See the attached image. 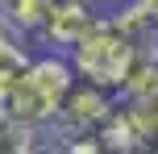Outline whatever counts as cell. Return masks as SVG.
Here are the masks:
<instances>
[{
	"mask_svg": "<svg viewBox=\"0 0 158 154\" xmlns=\"http://www.w3.org/2000/svg\"><path fill=\"white\" fill-rule=\"evenodd\" d=\"M75 83H79V75H75L71 58L42 50L13 79V88H8V96H4V108L17 113L25 125H33V129L46 133L50 125H54V117L63 113V104H67V96H71Z\"/></svg>",
	"mask_w": 158,
	"mask_h": 154,
	"instance_id": "obj_1",
	"label": "cell"
},
{
	"mask_svg": "<svg viewBox=\"0 0 158 154\" xmlns=\"http://www.w3.org/2000/svg\"><path fill=\"white\" fill-rule=\"evenodd\" d=\"M67 58H71L79 83H92V88L108 92V96H121L129 71H133V63H137V42L125 33V25L112 13H104Z\"/></svg>",
	"mask_w": 158,
	"mask_h": 154,
	"instance_id": "obj_2",
	"label": "cell"
},
{
	"mask_svg": "<svg viewBox=\"0 0 158 154\" xmlns=\"http://www.w3.org/2000/svg\"><path fill=\"white\" fill-rule=\"evenodd\" d=\"M100 17H104V13L96 8V0H54L33 42L46 46L50 54H71Z\"/></svg>",
	"mask_w": 158,
	"mask_h": 154,
	"instance_id": "obj_3",
	"label": "cell"
},
{
	"mask_svg": "<svg viewBox=\"0 0 158 154\" xmlns=\"http://www.w3.org/2000/svg\"><path fill=\"white\" fill-rule=\"evenodd\" d=\"M112 108H117V96H108V92L92 88V83H75L71 96H67V104H63V113L54 117V125H50L46 133H54V142L96 133V129L112 117Z\"/></svg>",
	"mask_w": 158,
	"mask_h": 154,
	"instance_id": "obj_4",
	"label": "cell"
},
{
	"mask_svg": "<svg viewBox=\"0 0 158 154\" xmlns=\"http://www.w3.org/2000/svg\"><path fill=\"white\" fill-rule=\"evenodd\" d=\"M50 4L54 0H4L0 4V25L17 42H33L42 21H46V13H50Z\"/></svg>",
	"mask_w": 158,
	"mask_h": 154,
	"instance_id": "obj_5",
	"label": "cell"
},
{
	"mask_svg": "<svg viewBox=\"0 0 158 154\" xmlns=\"http://www.w3.org/2000/svg\"><path fill=\"white\" fill-rule=\"evenodd\" d=\"M42 150V129L25 125L17 113L0 104V154H38Z\"/></svg>",
	"mask_w": 158,
	"mask_h": 154,
	"instance_id": "obj_6",
	"label": "cell"
},
{
	"mask_svg": "<svg viewBox=\"0 0 158 154\" xmlns=\"http://www.w3.org/2000/svg\"><path fill=\"white\" fill-rule=\"evenodd\" d=\"M29 46L25 42H17V38H0V104H4V96H8V88H13V79L25 71V63H29Z\"/></svg>",
	"mask_w": 158,
	"mask_h": 154,
	"instance_id": "obj_7",
	"label": "cell"
},
{
	"mask_svg": "<svg viewBox=\"0 0 158 154\" xmlns=\"http://www.w3.org/2000/svg\"><path fill=\"white\" fill-rule=\"evenodd\" d=\"M142 4H146V8H150V13L158 17V0H142Z\"/></svg>",
	"mask_w": 158,
	"mask_h": 154,
	"instance_id": "obj_8",
	"label": "cell"
},
{
	"mask_svg": "<svg viewBox=\"0 0 158 154\" xmlns=\"http://www.w3.org/2000/svg\"><path fill=\"white\" fill-rule=\"evenodd\" d=\"M0 38H13V33H8V29H4V25H0Z\"/></svg>",
	"mask_w": 158,
	"mask_h": 154,
	"instance_id": "obj_9",
	"label": "cell"
},
{
	"mask_svg": "<svg viewBox=\"0 0 158 154\" xmlns=\"http://www.w3.org/2000/svg\"><path fill=\"white\" fill-rule=\"evenodd\" d=\"M0 4H4V0H0Z\"/></svg>",
	"mask_w": 158,
	"mask_h": 154,
	"instance_id": "obj_10",
	"label": "cell"
}]
</instances>
